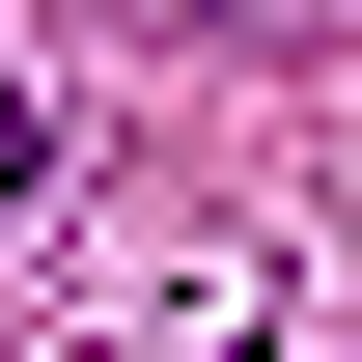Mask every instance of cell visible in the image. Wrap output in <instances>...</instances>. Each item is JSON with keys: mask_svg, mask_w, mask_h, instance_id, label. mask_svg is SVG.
<instances>
[{"mask_svg": "<svg viewBox=\"0 0 362 362\" xmlns=\"http://www.w3.org/2000/svg\"><path fill=\"white\" fill-rule=\"evenodd\" d=\"M28 195H56V139H28V112H0V223H28Z\"/></svg>", "mask_w": 362, "mask_h": 362, "instance_id": "cell-1", "label": "cell"}]
</instances>
